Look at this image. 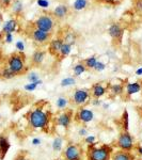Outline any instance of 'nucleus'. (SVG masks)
<instances>
[{
	"instance_id": "obj_1",
	"label": "nucleus",
	"mask_w": 142,
	"mask_h": 160,
	"mask_svg": "<svg viewBox=\"0 0 142 160\" xmlns=\"http://www.w3.org/2000/svg\"><path fill=\"white\" fill-rule=\"evenodd\" d=\"M46 102H38L31 110L26 113L25 118L27 120L28 126L34 130H41L48 132L53 124V114L49 109H46L44 106Z\"/></svg>"
},
{
	"instance_id": "obj_2",
	"label": "nucleus",
	"mask_w": 142,
	"mask_h": 160,
	"mask_svg": "<svg viewBox=\"0 0 142 160\" xmlns=\"http://www.w3.org/2000/svg\"><path fill=\"white\" fill-rule=\"evenodd\" d=\"M26 60L27 59H26L24 52L14 51L7 57L4 64L11 69V72L15 76H20V75L27 74L28 69H29V66L26 63Z\"/></svg>"
},
{
	"instance_id": "obj_3",
	"label": "nucleus",
	"mask_w": 142,
	"mask_h": 160,
	"mask_svg": "<svg viewBox=\"0 0 142 160\" xmlns=\"http://www.w3.org/2000/svg\"><path fill=\"white\" fill-rule=\"evenodd\" d=\"M25 34L27 35V38H30V40L34 43V45H37L38 47L48 45L53 35V33L38 29L37 27L33 26L32 22H29V24L27 25V27H26V29H25Z\"/></svg>"
},
{
	"instance_id": "obj_4",
	"label": "nucleus",
	"mask_w": 142,
	"mask_h": 160,
	"mask_svg": "<svg viewBox=\"0 0 142 160\" xmlns=\"http://www.w3.org/2000/svg\"><path fill=\"white\" fill-rule=\"evenodd\" d=\"M113 148L108 144H99L94 143L93 145H89L87 148L86 155L88 160H110L113 153Z\"/></svg>"
},
{
	"instance_id": "obj_5",
	"label": "nucleus",
	"mask_w": 142,
	"mask_h": 160,
	"mask_svg": "<svg viewBox=\"0 0 142 160\" xmlns=\"http://www.w3.org/2000/svg\"><path fill=\"white\" fill-rule=\"evenodd\" d=\"M31 22L38 29H41L53 34V32H55V30L57 29V27H58L60 22L53 16V12H51V13H44L41 16H38L34 22Z\"/></svg>"
},
{
	"instance_id": "obj_6",
	"label": "nucleus",
	"mask_w": 142,
	"mask_h": 160,
	"mask_svg": "<svg viewBox=\"0 0 142 160\" xmlns=\"http://www.w3.org/2000/svg\"><path fill=\"white\" fill-rule=\"evenodd\" d=\"M73 121H74L73 110L66 109V110L61 111L58 115L53 118V125L55 126L56 128H61V129L66 131L69 129Z\"/></svg>"
},
{
	"instance_id": "obj_7",
	"label": "nucleus",
	"mask_w": 142,
	"mask_h": 160,
	"mask_svg": "<svg viewBox=\"0 0 142 160\" xmlns=\"http://www.w3.org/2000/svg\"><path fill=\"white\" fill-rule=\"evenodd\" d=\"M84 149L81 146L74 142H68L62 149V157L64 160H82Z\"/></svg>"
},
{
	"instance_id": "obj_8",
	"label": "nucleus",
	"mask_w": 142,
	"mask_h": 160,
	"mask_svg": "<svg viewBox=\"0 0 142 160\" xmlns=\"http://www.w3.org/2000/svg\"><path fill=\"white\" fill-rule=\"evenodd\" d=\"M135 139L129 131L121 130L117 139V146L119 149L125 152H133L135 148Z\"/></svg>"
},
{
	"instance_id": "obj_9",
	"label": "nucleus",
	"mask_w": 142,
	"mask_h": 160,
	"mask_svg": "<svg viewBox=\"0 0 142 160\" xmlns=\"http://www.w3.org/2000/svg\"><path fill=\"white\" fill-rule=\"evenodd\" d=\"M91 93L90 89L87 88H81V89H76L73 93L72 96V102L76 106V107H86L91 100Z\"/></svg>"
},
{
	"instance_id": "obj_10",
	"label": "nucleus",
	"mask_w": 142,
	"mask_h": 160,
	"mask_svg": "<svg viewBox=\"0 0 142 160\" xmlns=\"http://www.w3.org/2000/svg\"><path fill=\"white\" fill-rule=\"evenodd\" d=\"M95 115L93 110L89 109L87 107H80L77 109L76 112L74 113V121L78 124L84 125V124H89L94 120Z\"/></svg>"
},
{
	"instance_id": "obj_11",
	"label": "nucleus",
	"mask_w": 142,
	"mask_h": 160,
	"mask_svg": "<svg viewBox=\"0 0 142 160\" xmlns=\"http://www.w3.org/2000/svg\"><path fill=\"white\" fill-rule=\"evenodd\" d=\"M124 28L120 22H112L108 28V33L112 40L113 45L120 46L122 44L123 37H124Z\"/></svg>"
},
{
	"instance_id": "obj_12",
	"label": "nucleus",
	"mask_w": 142,
	"mask_h": 160,
	"mask_svg": "<svg viewBox=\"0 0 142 160\" xmlns=\"http://www.w3.org/2000/svg\"><path fill=\"white\" fill-rule=\"evenodd\" d=\"M57 35L61 37L64 43L69 44L71 46L75 45L77 38H78L77 32L72 27H69V26H63L62 28H60L58 33H57Z\"/></svg>"
},
{
	"instance_id": "obj_13",
	"label": "nucleus",
	"mask_w": 142,
	"mask_h": 160,
	"mask_svg": "<svg viewBox=\"0 0 142 160\" xmlns=\"http://www.w3.org/2000/svg\"><path fill=\"white\" fill-rule=\"evenodd\" d=\"M92 98H102L108 93V84H104V82H96L93 83L90 89Z\"/></svg>"
},
{
	"instance_id": "obj_14",
	"label": "nucleus",
	"mask_w": 142,
	"mask_h": 160,
	"mask_svg": "<svg viewBox=\"0 0 142 160\" xmlns=\"http://www.w3.org/2000/svg\"><path fill=\"white\" fill-rule=\"evenodd\" d=\"M63 40H62L61 37L57 35V38H51V41L48 44V52H49L50 56H53V58H58L59 52H60V49L63 45Z\"/></svg>"
},
{
	"instance_id": "obj_15",
	"label": "nucleus",
	"mask_w": 142,
	"mask_h": 160,
	"mask_svg": "<svg viewBox=\"0 0 142 160\" xmlns=\"http://www.w3.org/2000/svg\"><path fill=\"white\" fill-rule=\"evenodd\" d=\"M53 16L61 22L62 20H64L69 16V14H71V9H69L68 6H65V4H60V6H58L53 10Z\"/></svg>"
},
{
	"instance_id": "obj_16",
	"label": "nucleus",
	"mask_w": 142,
	"mask_h": 160,
	"mask_svg": "<svg viewBox=\"0 0 142 160\" xmlns=\"http://www.w3.org/2000/svg\"><path fill=\"white\" fill-rule=\"evenodd\" d=\"M45 57H46V51L43 49H38L34 50V52L32 53L31 56V65L33 66H40L43 64L44 60H45Z\"/></svg>"
},
{
	"instance_id": "obj_17",
	"label": "nucleus",
	"mask_w": 142,
	"mask_h": 160,
	"mask_svg": "<svg viewBox=\"0 0 142 160\" xmlns=\"http://www.w3.org/2000/svg\"><path fill=\"white\" fill-rule=\"evenodd\" d=\"M110 160H136V156L131 152H125V151H113Z\"/></svg>"
},
{
	"instance_id": "obj_18",
	"label": "nucleus",
	"mask_w": 142,
	"mask_h": 160,
	"mask_svg": "<svg viewBox=\"0 0 142 160\" xmlns=\"http://www.w3.org/2000/svg\"><path fill=\"white\" fill-rule=\"evenodd\" d=\"M11 148V143L9 141V138L6 135H0V160L6 158L8 152Z\"/></svg>"
},
{
	"instance_id": "obj_19",
	"label": "nucleus",
	"mask_w": 142,
	"mask_h": 160,
	"mask_svg": "<svg viewBox=\"0 0 142 160\" xmlns=\"http://www.w3.org/2000/svg\"><path fill=\"white\" fill-rule=\"evenodd\" d=\"M17 27H18V20H17V18H11L3 24V27H2V30L0 31V33H2V34L12 33L13 34V32H15L17 30Z\"/></svg>"
},
{
	"instance_id": "obj_20",
	"label": "nucleus",
	"mask_w": 142,
	"mask_h": 160,
	"mask_svg": "<svg viewBox=\"0 0 142 160\" xmlns=\"http://www.w3.org/2000/svg\"><path fill=\"white\" fill-rule=\"evenodd\" d=\"M125 92V86L122 83H111L108 84V93L112 97L122 96Z\"/></svg>"
},
{
	"instance_id": "obj_21",
	"label": "nucleus",
	"mask_w": 142,
	"mask_h": 160,
	"mask_svg": "<svg viewBox=\"0 0 142 160\" xmlns=\"http://www.w3.org/2000/svg\"><path fill=\"white\" fill-rule=\"evenodd\" d=\"M142 90V84L140 82H128L125 86V93L127 95V97H130L135 94H138Z\"/></svg>"
},
{
	"instance_id": "obj_22",
	"label": "nucleus",
	"mask_w": 142,
	"mask_h": 160,
	"mask_svg": "<svg viewBox=\"0 0 142 160\" xmlns=\"http://www.w3.org/2000/svg\"><path fill=\"white\" fill-rule=\"evenodd\" d=\"M64 148V138L62 136H57L53 138V142H51V148L53 152L59 153L62 152V149Z\"/></svg>"
},
{
	"instance_id": "obj_23",
	"label": "nucleus",
	"mask_w": 142,
	"mask_h": 160,
	"mask_svg": "<svg viewBox=\"0 0 142 160\" xmlns=\"http://www.w3.org/2000/svg\"><path fill=\"white\" fill-rule=\"evenodd\" d=\"M14 77H16L14 74L11 72V69H10L6 64H2L1 66H0V79H3V80H10V79H13Z\"/></svg>"
},
{
	"instance_id": "obj_24",
	"label": "nucleus",
	"mask_w": 142,
	"mask_h": 160,
	"mask_svg": "<svg viewBox=\"0 0 142 160\" xmlns=\"http://www.w3.org/2000/svg\"><path fill=\"white\" fill-rule=\"evenodd\" d=\"M120 126L122 128V130L128 131V129H129V113H128V111L126 109L123 111L122 115H121Z\"/></svg>"
},
{
	"instance_id": "obj_25",
	"label": "nucleus",
	"mask_w": 142,
	"mask_h": 160,
	"mask_svg": "<svg viewBox=\"0 0 142 160\" xmlns=\"http://www.w3.org/2000/svg\"><path fill=\"white\" fill-rule=\"evenodd\" d=\"M68 105H69V99L65 96H59L58 98L56 99V107L60 111L66 110Z\"/></svg>"
},
{
	"instance_id": "obj_26",
	"label": "nucleus",
	"mask_w": 142,
	"mask_h": 160,
	"mask_svg": "<svg viewBox=\"0 0 142 160\" xmlns=\"http://www.w3.org/2000/svg\"><path fill=\"white\" fill-rule=\"evenodd\" d=\"M71 51H72V46L69 45V44L63 43V45H62L60 52H59V56L57 59H58L59 61L63 60V59H65L66 57H68V55L71 53Z\"/></svg>"
},
{
	"instance_id": "obj_27",
	"label": "nucleus",
	"mask_w": 142,
	"mask_h": 160,
	"mask_svg": "<svg viewBox=\"0 0 142 160\" xmlns=\"http://www.w3.org/2000/svg\"><path fill=\"white\" fill-rule=\"evenodd\" d=\"M11 9H12V12L15 16H19L22 15L23 13V10H24V7H23V2L20 0H14L11 6Z\"/></svg>"
},
{
	"instance_id": "obj_28",
	"label": "nucleus",
	"mask_w": 142,
	"mask_h": 160,
	"mask_svg": "<svg viewBox=\"0 0 142 160\" xmlns=\"http://www.w3.org/2000/svg\"><path fill=\"white\" fill-rule=\"evenodd\" d=\"M97 58L96 56H91V57H88L84 60H82L81 62L84 63V65L86 66L87 69H93L95 66V64L97 63Z\"/></svg>"
},
{
	"instance_id": "obj_29",
	"label": "nucleus",
	"mask_w": 142,
	"mask_h": 160,
	"mask_svg": "<svg viewBox=\"0 0 142 160\" xmlns=\"http://www.w3.org/2000/svg\"><path fill=\"white\" fill-rule=\"evenodd\" d=\"M88 69L86 68V66L84 65V63L80 61L77 64H75L73 68V73H74V77H79L80 75H82L84 72H87Z\"/></svg>"
},
{
	"instance_id": "obj_30",
	"label": "nucleus",
	"mask_w": 142,
	"mask_h": 160,
	"mask_svg": "<svg viewBox=\"0 0 142 160\" xmlns=\"http://www.w3.org/2000/svg\"><path fill=\"white\" fill-rule=\"evenodd\" d=\"M88 7V1L87 0H75L74 4H73V9L76 11H81L84 10Z\"/></svg>"
},
{
	"instance_id": "obj_31",
	"label": "nucleus",
	"mask_w": 142,
	"mask_h": 160,
	"mask_svg": "<svg viewBox=\"0 0 142 160\" xmlns=\"http://www.w3.org/2000/svg\"><path fill=\"white\" fill-rule=\"evenodd\" d=\"M76 83V79L75 77H66V78H63L60 82V86L62 88H68V87H72Z\"/></svg>"
},
{
	"instance_id": "obj_32",
	"label": "nucleus",
	"mask_w": 142,
	"mask_h": 160,
	"mask_svg": "<svg viewBox=\"0 0 142 160\" xmlns=\"http://www.w3.org/2000/svg\"><path fill=\"white\" fill-rule=\"evenodd\" d=\"M0 42L6 43V44H11L13 42V34L12 33H6V34L0 33Z\"/></svg>"
},
{
	"instance_id": "obj_33",
	"label": "nucleus",
	"mask_w": 142,
	"mask_h": 160,
	"mask_svg": "<svg viewBox=\"0 0 142 160\" xmlns=\"http://www.w3.org/2000/svg\"><path fill=\"white\" fill-rule=\"evenodd\" d=\"M131 2L135 12L139 15H142V0H131Z\"/></svg>"
},
{
	"instance_id": "obj_34",
	"label": "nucleus",
	"mask_w": 142,
	"mask_h": 160,
	"mask_svg": "<svg viewBox=\"0 0 142 160\" xmlns=\"http://www.w3.org/2000/svg\"><path fill=\"white\" fill-rule=\"evenodd\" d=\"M14 0H0V10L2 11H8L11 8Z\"/></svg>"
},
{
	"instance_id": "obj_35",
	"label": "nucleus",
	"mask_w": 142,
	"mask_h": 160,
	"mask_svg": "<svg viewBox=\"0 0 142 160\" xmlns=\"http://www.w3.org/2000/svg\"><path fill=\"white\" fill-rule=\"evenodd\" d=\"M27 78H28V80H29V82L37 83V81L40 80V76H38V74L35 73V72H30V73L28 74Z\"/></svg>"
},
{
	"instance_id": "obj_36",
	"label": "nucleus",
	"mask_w": 142,
	"mask_h": 160,
	"mask_svg": "<svg viewBox=\"0 0 142 160\" xmlns=\"http://www.w3.org/2000/svg\"><path fill=\"white\" fill-rule=\"evenodd\" d=\"M84 143L87 144L88 146L89 145H93L94 143H96V137L94 135H88L87 137H84Z\"/></svg>"
},
{
	"instance_id": "obj_37",
	"label": "nucleus",
	"mask_w": 142,
	"mask_h": 160,
	"mask_svg": "<svg viewBox=\"0 0 142 160\" xmlns=\"http://www.w3.org/2000/svg\"><path fill=\"white\" fill-rule=\"evenodd\" d=\"M106 68H107V65L104 63V62H102V61H97V63L95 64V66H94V71L95 72H97V73H100V72H103V71H105Z\"/></svg>"
},
{
	"instance_id": "obj_38",
	"label": "nucleus",
	"mask_w": 142,
	"mask_h": 160,
	"mask_svg": "<svg viewBox=\"0 0 142 160\" xmlns=\"http://www.w3.org/2000/svg\"><path fill=\"white\" fill-rule=\"evenodd\" d=\"M38 84L37 83H32V82H29V83H27L26 86L24 87V89L26 90L27 92H33L35 91V90L38 89Z\"/></svg>"
},
{
	"instance_id": "obj_39",
	"label": "nucleus",
	"mask_w": 142,
	"mask_h": 160,
	"mask_svg": "<svg viewBox=\"0 0 142 160\" xmlns=\"http://www.w3.org/2000/svg\"><path fill=\"white\" fill-rule=\"evenodd\" d=\"M77 135H78L79 137H82V138L87 137L88 135H89V131H88V128L86 127V126H81V127L78 129V131H77Z\"/></svg>"
},
{
	"instance_id": "obj_40",
	"label": "nucleus",
	"mask_w": 142,
	"mask_h": 160,
	"mask_svg": "<svg viewBox=\"0 0 142 160\" xmlns=\"http://www.w3.org/2000/svg\"><path fill=\"white\" fill-rule=\"evenodd\" d=\"M96 1L103 4H108V6H115V4L120 3L118 0H96Z\"/></svg>"
},
{
	"instance_id": "obj_41",
	"label": "nucleus",
	"mask_w": 142,
	"mask_h": 160,
	"mask_svg": "<svg viewBox=\"0 0 142 160\" xmlns=\"http://www.w3.org/2000/svg\"><path fill=\"white\" fill-rule=\"evenodd\" d=\"M15 47H16L17 51H20V52H24L25 50V44L23 41H17L16 44H15Z\"/></svg>"
},
{
	"instance_id": "obj_42",
	"label": "nucleus",
	"mask_w": 142,
	"mask_h": 160,
	"mask_svg": "<svg viewBox=\"0 0 142 160\" xmlns=\"http://www.w3.org/2000/svg\"><path fill=\"white\" fill-rule=\"evenodd\" d=\"M14 160H32V159L29 158V157H28L25 153H19V154L17 155V156L14 158Z\"/></svg>"
},
{
	"instance_id": "obj_43",
	"label": "nucleus",
	"mask_w": 142,
	"mask_h": 160,
	"mask_svg": "<svg viewBox=\"0 0 142 160\" xmlns=\"http://www.w3.org/2000/svg\"><path fill=\"white\" fill-rule=\"evenodd\" d=\"M90 102H91V105L94 106V107H99V106H102L103 104V100H100L99 98H91Z\"/></svg>"
},
{
	"instance_id": "obj_44",
	"label": "nucleus",
	"mask_w": 142,
	"mask_h": 160,
	"mask_svg": "<svg viewBox=\"0 0 142 160\" xmlns=\"http://www.w3.org/2000/svg\"><path fill=\"white\" fill-rule=\"evenodd\" d=\"M31 144H32L33 146H38L42 144V140H41V138H38V137H35V138H33L32 140H31Z\"/></svg>"
},
{
	"instance_id": "obj_45",
	"label": "nucleus",
	"mask_w": 142,
	"mask_h": 160,
	"mask_svg": "<svg viewBox=\"0 0 142 160\" xmlns=\"http://www.w3.org/2000/svg\"><path fill=\"white\" fill-rule=\"evenodd\" d=\"M135 152H136V154L137 155H139V156H141L142 157V144H137V145H135Z\"/></svg>"
},
{
	"instance_id": "obj_46",
	"label": "nucleus",
	"mask_w": 142,
	"mask_h": 160,
	"mask_svg": "<svg viewBox=\"0 0 142 160\" xmlns=\"http://www.w3.org/2000/svg\"><path fill=\"white\" fill-rule=\"evenodd\" d=\"M38 4L42 8H48V6H49L47 0H38Z\"/></svg>"
},
{
	"instance_id": "obj_47",
	"label": "nucleus",
	"mask_w": 142,
	"mask_h": 160,
	"mask_svg": "<svg viewBox=\"0 0 142 160\" xmlns=\"http://www.w3.org/2000/svg\"><path fill=\"white\" fill-rule=\"evenodd\" d=\"M102 107H103V109H105V110H107L108 108L110 107V105L108 104V102H103L102 104Z\"/></svg>"
},
{
	"instance_id": "obj_48",
	"label": "nucleus",
	"mask_w": 142,
	"mask_h": 160,
	"mask_svg": "<svg viewBox=\"0 0 142 160\" xmlns=\"http://www.w3.org/2000/svg\"><path fill=\"white\" fill-rule=\"evenodd\" d=\"M136 75L137 76H142V68H139L136 71Z\"/></svg>"
},
{
	"instance_id": "obj_49",
	"label": "nucleus",
	"mask_w": 142,
	"mask_h": 160,
	"mask_svg": "<svg viewBox=\"0 0 142 160\" xmlns=\"http://www.w3.org/2000/svg\"><path fill=\"white\" fill-rule=\"evenodd\" d=\"M2 22H3V15L0 13V26H1Z\"/></svg>"
},
{
	"instance_id": "obj_50",
	"label": "nucleus",
	"mask_w": 142,
	"mask_h": 160,
	"mask_svg": "<svg viewBox=\"0 0 142 160\" xmlns=\"http://www.w3.org/2000/svg\"><path fill=\"white\" fill-rule=\"evenodd\" d=\"M139 109L142 110V102H141V105H140V107H139Z\"/></svg>"
},
{
	"instance_id": "obj_51",
	"label": "nucleus",
	"mask_w": 142,
	"mask_h": 160,
	"mask_svg": "<svg viewBox=\"0 0 142 160\" xmlns=\"http://www.w3.org/2000/svg\"><path fill=\"white\" fill-rule=\"evenodd\" d=\"M0 118H1V115H0Z\"/></svg>"
}]
</instances>
